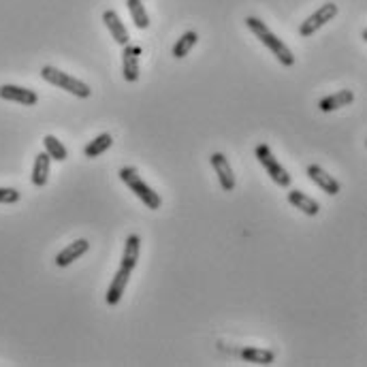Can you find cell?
<instances>
[{
  "label": "cell",
  "mask_w": 367,
  "mask_h": 367,
  "mask_svg": "<svg viewBox=\"0 0 367 367\" xmlns=\"http://www.w3.org/2000/svg\"><path fill=\"white\" fill-rule=\"evenodd\" d=\"M197 41H199V34L194 32V30H188V32H184L180 39H178V43L174 45V50H171V54H174V58H186L188 54H190V50L197 45Z\"/></svg>",
  "instance_id": "20"
},
{
  "label": "cell",
  "mask_w": 367,
  "mask_h": 367,
  "mask_svg": "<svg viewBox=\"0 0 367 367\" xmlns=\"http://www.w3.org/2000/svg\"><path fill=\"white\" fill-rule=\"evenodd\" d=\"M118 176H120V180L126 184L128 190L135 192V197H137L147 209H160V205H162L160 194L154 192L152 188H149V186L143 182V178L139 176V169H137V167H122Z\"/></svg>",
  "instance_id": "2"
},
{
  "label": "cell",
  "mask_w": 367,
  "mask_h": 367,
  "mask_svg": "<svg viewBox=\"0 0 367 367\" xmlns=\"http://www.w3.org/2000/svg\"><path fill=\"white\" fill-rule=\"evenodd\" d=\"M103 21H105V26L107 30H109V34L114 36V41L118 43V45H128V41H131V36H128V30L124 26V21L120 19V15L116 11H105L103 13Z\"/></svg>",
  "instance_id": "11"
},
{
  "label": "cell",
  "mask_w": 367,
  "mask_h": 367,
  "mask_svg": "<svg viewBox=\"0 0 367 367\" xmlns=\"http://www.w3.org/2000/svg\"><path fill=\"white\" fill-rule=\"evenodd\" d=\"M43 145H45V152L52 160L56 162H64L69 158V149L62 145V141H58V137L54 135H45L43 137Z\"/></svg>",
  "instance_id": "19"
},
{
  "label": "cell",
  "mask_w": 367,
  "mask_h": 367,
  "mask_svg": "<svg viewBox=\"0 0 367 367\" xmlns=\"http://www.w3.org/2000/svg\"><path fill=\"white\" fill-rule=\"evenodd\" d=\"M335 15H337V5H335V3H325L316 13H312V15L304 21V24L299 26V34L304 36V39L312 36L316 30H320L325 24H329V21H331Z\"/></svg>",
  "instance_id": "5"
},
{
  "label": "cell",
  "mask_w": 367,
  "mask_h": 367,
  "mask_svg": "<svg viewBox=\"0 0 367 367\" xmlns=\"http://www.w3.org/2000/svg\"><path fill=\"white\" fill-rule=\"evenodd\" d=\"M0 98L17 103V105H24V107H34L39 103V94L34 90L21 88V85H13V83L0 85Z\"/></svg>",
  "instance_id": "8"
},
{
  "label": "cell",
  "mask_w": 367,
  "mask_h": 367,
  "mask_svg": "<svg viewBox=\"0 0 367 367\" xmlns=\"http://www.w3.org/2000/svg\"><path fill=\"white\" fill-rule=\"evenodd\" d=\"M139 254H141V237L137 233H133V235H128L126 242H124L120 267H126V269L133 271L139 263Z\"/></svg>",
  "instance_id": "13"
},
{
  "label": "cell",
  "mask_w": 367,
  "mask_h": 367,
  "mask_svg": "<svg viewBox=\"0 0 367 367\" xmlns=\"http://www.w3.org/2000/svg\"><path fill=\"white\" fill-rule=\"evenodd\" d=\"M353 101H355V92L353 90H337L335 94H329L325 98H320L318 101V109L322 114H331V112L342 109V107H348Z\"/></svg>",
  "instance_id": "14"
},
{
  "label": "cell",
  "mask_w": 367,
  "mask_h": 367,
  "mask_svg": "<svg viewBox=\"0 0 367 367\" xmlns=\"http://www.w3.org/2000/svg\"><path fill=\"white\" fill-rule=\"evenodd\" d=\"M21 199V192L15 188H0V203L3 205H13Z\"/></svg>",
  "instance_id": "22"
},
{
  "label": "cell",
  "mask_w": 367,
  "mask_h": 367,
  "mask_svg": "<svg viewBox=\"0 0 367 367\" xmlns=\"http://www.w3.org/2000/svg\"><path fill=\"white\" fill-rule=\"evenodd\" d=\"M246 26H248L250 32L277 58V62L282 64V67H293V64H295V54L289 50V45H286L282 39H277V36L265 26V21H261V19L254 17V15H250V17H246Z\"/></svg>",
  "instance_id": "1"
},
{
  "label": "cell",
  "mask_w": 367,
  "mask_h": 367,
  "mask_svg": "<svg viewBox=\"0 0 367 367\" xmlns=\"http://www.w3.org/2000/svg\"><path fill=\"white\" fill-rule=\"evenodd\" d=\"M112 145H114V137H112L109 133H101L96 139H92L88 145L83 147V156H85V158H98V156H103Z\"/></svg>",
  "instance_id": "17"
},
{
  "label": "cell",
  "mask_w": 367,
  "mask_h": 367,
  "mask_svg": "<svg viewBox=\"0 0 367 367\" xmlns=\"http://www.w3.org/2000/svg\"><path fill=\"white\" fill-rule=\"evenodd\" d=\"M289 203L293 207H297L299 211H304L306 216H316L320 211L318 201H314L312 197H308V194L301 190H289Z\"/></svg>",
  "instance_id": "16"
},
{
  "label": "cell",
  "mask_w": 367,
  "mask_h": 367,
  "mask_svg": "<svg viewBox=\"0 0 367 367\" xmlns=\"http://www.w3.org/2000/svg\"><path fill=\"white\" fill-rule=\"evenodd\" d=\"M240 355H242V359H244L246 363H254V365H271V363L275 361V353H273V350L254 348V346L244 348Z\"/></svg>",
  "instance_id": "18"
},
{
  "label": "cell",
  "mask_w": 367,
  "mask_h": 367,
  "mask_svg": "<svg viewBox=\"0 0 367 367\" xmlns=\"http://www.w3.org/2000/svg\"><path fill=\"white\" fill-rule=\"evenodd\" d=\"M308 178H310L322 192L331 194V197H335V194L342 190V184H339L335 178H331L327 171L322 169V167H318V165H310V167H308Z\"/></svg>",
  "instance_id": "10"
},
{
  "label": "cell",
  "mask_w": 367,
  "mask_h": 367,
  "mask_svg": "<svg viewBox=\"0 0 367 367\" xmlns=\"http://www.w3.org/2000/svg\"><path fill=\"white\" fill-rule=\"evenodd\" d=\"M209 162L216 171V176H218V182H220V188L224 192H233L235 190V174H233V167L229 165V158L222 154V152H213L209 156Z\"/></svg>",
  "instance_id": "7"
},
{
  "label": "cell",
  "mask_w": 367,
  "mask_h": 367,
  "mask_svg": "<svg viewBox=\"0 0 367 367\" xmlns=\"http://www.w3.org/2000/svg\"><path fill=\"white\" fill-rule=\"evenodd\" d=\"M88 250H90L88 240H75L73 244H69L62 252L56 254V265L58 267H69V265H73L77 261V258H81Z\"/></svg>",
  "instance_id": "12"
},
{
  "label": "cell",
  "mask_w": 367,
  "mask_h": 367,
  "mask_svg": "<svg viewBox=\"0 0 367 367\" xmlns=\"http://www.w3.org/2000/svg\"><path fill=\"white\" fill-rule=\"evenodd\" d=\"M131 269H126V267H120L112 280V284L109 289H107V295H105V301H107V306H118L124 293H126V286H128V280H131Z\"/></svg>",
  "instance_id": "9"
},
{
  "label": "cell",
  "mask_w": 367,
  "mask_h": 367,
  "mask_svg": "<svg viewBox=\"0 0 367 367\" xmlns=\"http://www.w3.org/2000/svg\"><path fill=\"white\" fill-rule=\"evenodd\" d=\"M50 167H52V158L48 156V152H39L34 156V167H32V186L43 188L50 180Z\"/></svg>",
  "instance_id": "15"
},
{
  "label": "cell",
  "mask_w": 367,
  "mask_h": 367,
  "mask_svg": "<svg viewBox=\"0 0 367 367\" xmlns=\"http://www.w3.org/2000/svg\"><path fill=\"white\" fill-rule=\"evenodd\" d=\"M254 156H256L258 162L263 165V169L267 171V176H269L280 188H291L293 178H291L289 171H286L282 165H280V160L273 156V152H271V147H269V145L258 143V145L254 147Z\"/></svg>",
  "instance_id": "4"
},
{
  "label": "cell",
  "mask_w": 367,
  "mask_h": 367,
  "mask_svg": "<svg viewBox=\"0 0 367 367\" xmlns=\"http://www.w3.org/2000/svg\"><path fill=\"white\" fill-rule=\"evenodd\" d=\"M41 77L45 79L48 83L56 85L58 90H64V92H69V94H73L77 98H90V94H92L90 85L85 81H81V79H77V77H73L69 73H64V71H60L56 67H50V64L41 69Z\"/></svg>",
  "instance_id": "3"
},
{
  "label": "cell",
  "mask_w": 367,
  "mask_h": 367,
  "mask_svg": "<svg viewBox=\"0 0 367 367\" xmlns=\"http://www.w3.org/2000/svg\"><path fill=\"white\" fill-rule=\"evenodd\" d=\"M141 73V48L124 45L122 50V75L128 83H135Z\"/></svg>",
  "instance_id": "6"
},
{
  "label": "cell",
  "mask_w": 367,
  "mask_h": 367,
  "mask_svg": "<svg viewBox=\"0 0 367 367\" xmlns=\"http://www.w3.org/2000/svg\"><path fill=\"white\" fill-rule=\"evenodd\" d=\"M126 7H128V11H131L135 26L139 30H145L149 26V17H147V11L143 7V0H126Z\"/></svg>",
  "instance_id": "21"
}]
</instances>
